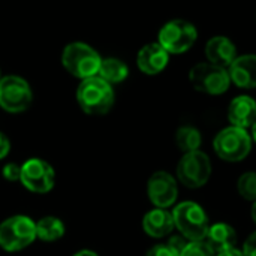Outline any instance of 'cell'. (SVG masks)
<instances>
[{
  "mask_svg": "<svg viewBox=\"0 0 256 256\" xmlns=\"http://www.w3.org/2000/svg\"><path fill=\"white\" fill-rule=\"evenodd\" d=\"M114 90L110 82L100 76L81 80L76 88V100L80 108L90 116L106 114L114 105Z\"/></svg>",
  "mask_w": 256,
  "mask_h": 256,
  "instance_id": "6da1fadb",
  "label": "cell"
},
{
  "mask_svg": "<svg viewBox=\"0 0 256 256\" xmlns=\"http://www.w3.org/2000/svg\"><path fill=\"white\" fill-rule=\"evenodd\" d=\"M62 63L70 75L86 80L99 74L102 57L88 44L72 42L64 46L62 52Z\"/></svg>",
  "mask_w": 256,
  "mask_h": 256,
  "instance_id": "7a4b0ae2",
  "label": "cell"
},
{
  "mask_svg": "<svg viewBox=\"0 0 256 256\" xmlns=\"http://www.w3.org/2000/svg\"><path fill=\"white\" fill-rule=\"evenodd\" d=\"M174 225L182 236L190 242H204L210 228L208 218L204 208L192 201L178 204L174 212Z\"/></svg>",
  "mask_w": 256,
  "mask_h": 256,
  "instance_id": "3957f363",
  "label": "cell"
},
{
  "mask_svg": "<svg viewBox=\"0 0 256 256\" xmlns=\"http://www.w3.org/2000/svg\"><path fill=\"white\" fill-rule=\"evenodd\" d=\"M36 238V224L22 214L8 218L0 224V248L6 252H18L28 248Z\"/></svg>",
  "mask_w": 256,
  "mask_h": 256,
  "instance_id": "277c9868",
  "label": "cell"
},
{
  "mask_svg": "<svg viewBox=\"0 0 256 256\" xmlns=\"http://www.w3.org/2000/svg\"><path fill=\"white\" fill-rule=\"evenodd\" d=\"M213 146L220 159L226 162H240L250 153L252 138L246 129L230 126L216 135Z\"/></svg>",
  "mask_w": 256,
  "mask_h": 256,
  "instance_id": "5b68a950",
  "label": "cell"
},
{
  "mask_svg": "<svg viewBox=\"0 0 256 256\" xmlns=\"http://www.w3.org/2000/svg\"><path fill=\"white\" fill-rule=\"evenodd\" d=\"M190 82L195 90L206 94H222L230 88L231 78L225 68L212 64V63H200L190 69L189 74Z\"/></svg>",
  "mask_w": 256,
  "mask_h": 256,
  "instance_id": "8992f818",
  "label": "cell"
},
{
  "mask_svg": "<svg viewBox=\"0 0 256 256\" xmlns=\"http://www.w3.org/2000/svg\"><path fill=\"white\" fill-rule=\"evenodd\" d=\"M198 32L195 26L186 20L168 21L159 32V44L168 54H182L195 44Z\"/></svg>",
  "mask_w": 256,
  "mask_h": 256,
  "instance_id": "52a82bcc",
  "label": "cell"
},
{
  "mask_svg": "<svg viewBox=\"0 0 256 256\" xmlns=\"http://www.w3.org/2000/svg\"><path fill=\"white\" fill-rule=\"evenodd\" d=\"M33 100V93L28 82L18 75L0 78V106L8 112H22Z\"/></svg>",
  "mask_w": 256,
  "mask_h": 256,
  "instance_id": "ba28073f",
  "label": "cell"
},
{
  "mask_svg": "<svg viewBox=\"0 0 256 256\" xmlns=\"http://www.w3.org/2000/svg\"><path fill=\"white\" fill-rule=\"evenodd\" d=\"M210 176H212L210 159L201 150L184 153V156L178 162L177 177L186 188L198 189L208 182Z\"/></svg>",
  "mask_w": 256,
  "mask_h": 256,
  "instance_id": "9c48e42d",
  "label": "cell"
},
{
  "mask_svg": "<svg viewBox=\"0 0 256 256\" xmlns=\"http://www.w3.org/2000/svg\"><path fill=\"white\" fill-rule=\"evenodd\" d=\"M56 180V174L52 166L42 159H28L21 165V177L20 182L30 192L34 194H46L52 189Z\"/></svg>",
  "mask_w": 256,
  "mask_h": 256,
  "instance_id": "30bf717a",
  "label": "cell"
},
{
  "mask_svg": "<svg viewBox=\"0 0 256 256\" xmlns=\"http://www.w3.org/2000/svg\"><path fill=\"white\" fill-rule=\"evenodd\" d=\"M147 195L153 206H156L158 208H168L177 200V182L171 174L165 171H158L148 178Z\"/></svg>",
  "mask_w": 256,
  "mask_h": 256,
  "instance_id": "8fae6325",
  "label": "cell"
},
{
  "mask_svg": "<svg viewBox=\"0 0 256 256\" xmlns=\"http://www.w3.org/2000/svg\"><path fill=\"white\" fill-rule=\"evenodd\" d=\"M168 60H170V54L159 42L144 45L136 56V64L140 70L147 75L160 74L166 68Z\"/></svg>",
  "mask_w": 256,
  "mask_h": 256,
  "instance_id": "7c38bea8",
  "label": "cell"
},
{
  "mask_svg": "<svg viewBox=\"0 0 256 256\" xmlns=\"http://www.w3.org/2000/svg\"><path fill=\"white\" fill-rule=\"evenodd\" d=\"M231 82L240 88H255L256 87V56L246 54L237 57L228 69Z\"/></svg>",
  "mask_w": 256,
  "mask_h": 256,
  "instance_id": "4fadbf2b",
  "label": "cell"
},
{
  "mask_svg": "<svg viewBox=\"0 0 256 256\" xmlns=\"http://www.w3.org/2000/svg\"><path fill=\"white\" fill-rule=\"evenodd\" d=\"M231 126L248 129L256 122V100L250 96H238L232 99L228 108Z\"/></svg>",
  "mask_w": 256,
  "mask_h": 256,
  "instance_id": "5bb4252c",
  "label": "cell"
},
{
  "mask_svg": "<svg viewBox=\"0 0 256 256\" xmlns=\"http://www.w3.org/2000/svg\"><path fill=\"white\" fill-rule=\"evenodd\" d=\"M206 56L208 63L226 69V66L230 68V64L237 58V50L228 38L214 36L206 45Z\"/></svg>",
  "mask_w": 256,
  "mask_h": 256,
  "instance_id": "9a60e30c",
  "label": "cell"
},
{
  "mask_svg": "<svg viewBox=\"0 0 256 256\" xmlns=\"http://www.w3.org/2000/svg\"><path fill=\"white\" fill-rule=\"evenodd\" d=\"M142 228L147 236L154 238H162L170 232H172V230L176 228L172 213L166 212L165 208H154L144 216Z\"/></svg>",
  "mask_w": 256,
  "mask_h": 256,
  "instance_id": "2e32d148",
  "label": "cell"
},
{
  "mask_svg": "<svg viewBox=\"0 0 256 256\" xmlns=\"http://www.w3.org/2000/svg\"><path fill=\"white\" fill-rule=\"evenodd\" d=\"M206 238H207V244L213 249L214 254L234 249L237 243L236 230L231 225L224 224V222L214 224L213 226H210Z\"/></svg>",
  "mask_w": 256,
  "mask_h": 256,
  "instance_id": "e0dca14e",
  "label": "cell"
},
{
  "mask_svg": "<svg viewBox=\"0 0 256 256\" xmlns=\"http://www.w3.org/2000/svg\"><path fill=\"white\" fill-rule=\"evenodd\" d=\"M128 75H129V69H128V64L124 62L114 58V57L102 58L98 76H100L102 80H105L111 86L124 81L128 78Z\"/></svg>",
  "mask_w": 256,
  "mask_h": 256,
  "instance_id": "ac0fdd59",
  "label": "cell"
},
{
  "mask_svg": "<svg viewBox=\"0 0 256 256\" xmlns=\"http://www.w3.org/2000/svg\"><path fill=\"white\" fill-rule=\"evenodd\" d=\"M64 236V225L58 218L54 216H46L38 220L36 224V237L40 238L42 242L51 243L57 242Z\"/></svg>",
  "mask_w": 256,
  "mask_h": 256,
  "instance_id": "d6986e66",
  "label": "cell"
},
{
  "mask_svg": "<svg viewBox=\"0 0 256 256\" xmlns=\"http://www.w3.org/2000/svg\"><path fill=\"white\" fill-rule=\"evenodd\" d=\"M201 141H202V138H201L200 130L192 126H183L176 134V142H177L178 148L184 153L200 150Z\"/></svg>",
  "mask_w": 256,
  "mask_h": 256,
  "instance_id": "ffe728a7",
  "label": "cell"
},
{
  "mask_svg": "<svg viewBox=\"0 0 256 256\" xmlns=\"http://www.w3.org/2000/svg\"><path fill=\"white\" fill-rule=\"evenodd\" d=\"M237 189H238V194L246 200V201H256V172L250 171V172H246L243 174L240 178H238V183H237Z\"/></svg>",
  "mask_w": 256,
  "mask_h": 256,
  "instance_id": "44dd1931",
  "label": "cell"
},
{
  "mask_svg": "<svg viewBox=\"0 0 256 256\" xmlns=\"http://www.w3.org/2000/svg\"><path fill=\"white\" fill-rule=\"evenodd\" d=\"M216 254L207 244V242H189L180 256H214Z\"/></svg>",
  "mask_w": 256,
  "mask_h": 256,
  "instance_id": "7402d4cb",
  "label": "cell"
},
{
  "mask_svg": "<svg viewBox=\"0 0 256 256\" xmlns=\"http://www.w3.org/2000/svg\"><path fill=\"white\" fill-rule=\"evenodd\" d=\"M147 256H180V250L176 249L170 242L165 244H156L153 246L148 252Z\"/></svg>",
  "mask_w": 256,
  "mask_h": 256,
  "instance_id": "603a6c76",
  "label": "cell"
},
{
  "mask_svg": "<svg viewBox=\"0 0 256 256\" xmlns=\"http://www.w3.org/2000/svg\"><path fill=\"white\" fill-rule=\"evenodd\" d=\"M3 177L8 182H20L21 177V166L16 164H6L3 166Z\"/></svg>",
  "mask_w": 256,
  "mask_h": 256,
  "instance_id": "cb8c5ba5",
  "label": "cell"
},
{
  "mask_svg": "<svg viewBox=\"0 0 256 256\" xmlns=\"http://www.w3.org/2000/svg\"><path fill=\"white\" fill-rule=\"evenodd\" d=\"M243 255L256 256V232L250 234L249 238L246 240V243L243 246Z\"/></svg>",
  "mask_w": 256,
  "mask_h": 256,
  "instance_id": "d4e9b609",
  "label": "cell"
},
{
  "mask_svg": "<svg viewBox=\"0 0 256 256\" xmlns=\"http://www.w3.org/2000/svg\"><path fill=\"white\" fill-rule=\"evenodd\" d=\"M9 150H10V141L8 140L4 134L0 132V160L9 154Z\"/></svg>",
  "mask_w": 256,
  "mask_h": 256,
  "instance_id": "484cf974",
  "label": "cell"
},
{
  "mask_svg": "<svg viewBox=\"0 0 256 256\" xmlns=\"http://www.w3.org/2000/svg\"><path fill=\"white\" fill-rule=\"evenodd\" d=\"M214 256H244V255H243V252H242V250H238L237 248H234V249H228V250L219 252V254H216Z\"/></svg>",
  "mask_w": 256,
  "mask_h": 256,
  "instance_id": "4316f807",
  "label": "cell"
},
{
  "mask_svg": "<svg viewBox=\"0 0 256 256\" xmlns=\"http://www.w3.org/2000/svg\"><path fill=\"white\" fill-rule=\"evenodd\" d=\"M74 256H99L98 254H94V252H92V250H80V252H76Z\"/></svg>",
  "mask_w": 256,
  "mask_h": 256,
  "instance_id": "83f0119b",
  "label": "cell"
},
{
  "mask_svg": "<svg viewBox=\"0 0 256 256\" xmlns=\"http://www.w3.org/2000/svg\"><path fill=\"white\" fill-rule=\"evenodd\" d=\"M252 219H254V222L256 224V201L254 202V206H252Z\"/></svg>",
  "mask_w": 256,
  "mask_h": 256,
  "instance_id": "f1b7e54d",
  "label": "cell"
},
{
  "mask_svg": "<svg viewBox=\"0 0 256 256\" xmlns=\"http://www.w3.org/2000/svg\"><path fill=\"white\" fill-rule=\"evenodd\" d=\"M252 136H254V140H255L256 142V122L254 123V126H252Z\"/></svg>",
  "mask_w": 256,
  "mask_h": 256,
  "instance_id": "f546056e",
  "label": "cell"
},
{
  "mask_svg": "<svg viewBox=\"0 0 256 256\" xmlns=\"http://www.w3.org/2000/svg\"><path fill=\"white\" fill-rule=\"evenodd\" d=\"M0 78H2V76H0Z\"/></svg>",
  "mask_w": 256,
  "mask_h": 256,
  "instance_id": "4dcf8cb0",
  "label": "cell"
}]
</instances>
